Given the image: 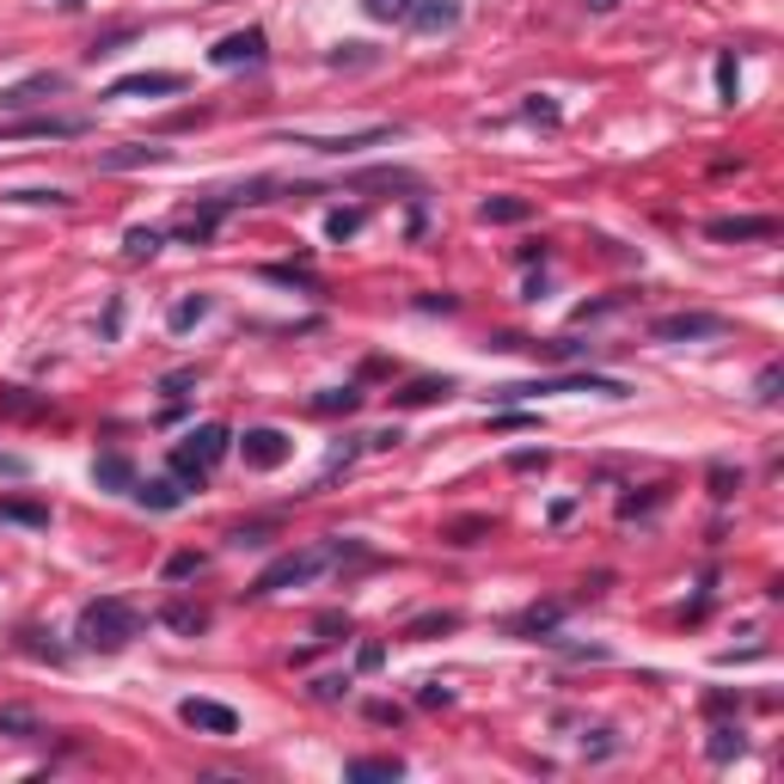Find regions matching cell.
Segmentation results:
<instances>
[{
	"instance_id": "1",
	"label": "cell",
	"mask_w": 784,
	"mask_h": 784,
	"mask_svg": "<svg viewBox=\"0 0 784 784\" xmlns=\"http://www.w3.org/2000/svg\"><path fill=\"white\" fill-rule=\"evenodd\" d=\"M142 638V613L129 607V600H117V595H105V600H93V607H81V644L86 650H123V644H135Z\"/></svg>"
},
{
	"instance_id": "2",
	"label": "cell",
	"mask_w": 784,
	"mask_h": 784,
	"mask_svg": "<svg viewBox=\"0 0 784 784\" xmlns=\"http://www.w3.org/2000/svg\"><path fill=\"white\" fill-rule=\"evenodd\" d=\"M325 564H337L332 545H301V552H282V558H270L264 571H258V583L245 588V595H252V600H270V595H282V588H306L313 576L325 571Z\"/></svg>"
},
{
	"instance_id": "3",
	"label": "cell",
	"mask_w": 784,
	"mask_h": 784,
	"mask_svg": "<svg viewBox=\"0 0 784 784\" xmlns=\"http://www.w3.org/2000/svg\"><path fill=\"white\" fill-rule=\"evenodd\" d=\"M227 441H233V436H227V424L190 429V436L173 448V479H178V484H202V479L215 472V460L227 453Z\"/></svg>"
},
{
	"instance_id": "4",
	"label": "cell",
	"mask_w": 784,
	"mask_h": 784,
	"mask_svg": "<svg viewBox=\"0 0 784 784\" xmlns=\"http://www.w3.org/2000/svg\"><path fill=\"white\" fill-rule=\"evenodd\" d=\"M730 332V320L723 313H699V306H687V313H668V320L650 325L656 344H699V337H723Z\"/></svg>"
},
{
	"instance_id": "5",
	"label": "cell",
	"mask_w": 784,
	"mask_h": 784,
	"mask_svg": "<svg viewBox=\"0 0 784 784\" xmlns=\"http://www.w3.org/2000/svg\"><path fill=\"white\" fill-rule=\"evenodd\" d=\"M393 123H368V129H349V135H289L294 147H313V154H356V147H380L393 142Z\"/></svg>"
},
{
	"instance_id": "6",
	"label": "cell",
	"mask_w": 784,
	"mask_h": 784,
	"mask_svg": "<svg viewBox=\"0 0 784 784\" xmlns=\"http://www.w3.org/2000/svg\"><path fill=\"white\" fill-rule=\"evenodd\" d=\"M704 240H718V245L778 240V221H772V215H718V221H704Z\"/></svg>"
},
{
	"instance_id": "7",
	"label": "cell",
	"mask_w": 784,
	"mask_h": 784,
	"mask_svg": "<svg viewBox=\"0 0 784 784\" xmlns=\"http://www.w3.org/2000/svg\"><path fill=\"white\" fill-rule=\"evenodd\" d=\"M264 55H270V38L252 25V31H233V38H221V43H215V50H209V62H215V67H258Z\"/></svg>"
},
{
	"instance_id": "8",
	"label": "cell",
	"mask_w": 784,
	"mask_h": 784,
	"mask_svg": "<svg viewBox=\"0 0 784 784\" xmlns=\"http://www.w3.org/2000/svg\"><path fill=\"white\" fill-rule=\"evenodd\" d=\"M240 453H245V466H252V472H276V466L294 453V441L282 436V429H245Z\"/></svg>"
},
{
	"instance_id": "9",
	"label": "cell",
	"mask_w": 784,
	"mask_h": 784,
	"mask_svg": "<svg viewBox=\"0 0 784 784\" xmlns=\"http://www.w3.org/2000/svg\"><path fill=\"white\" fill-rule=\"evenodd\" d=\"M67 142V135H86V117H25V123H0V142Z\"/></svg>"
},
{
	"instance_id": "10",
	"label": "cell",
	"mask_w": 784,
	"mask_h": 784,
	"mask_svg": "<svg viewBox=\"0 0 784 784\" xmlns=\"http://www.w3.org/2000/svg\"><path fill=\"white\" fill-rule=\"evenodd\" d=\"M178 718H185L190 730H202V735H233L240 730V711L221 704V699H185L178 704Z\"/></svg>"
},
{
	"instance_id": "11",
	"label": "cell",
	"mask_w": 784,
	"mask_h": 784,
	"mask_svg": "<svg viewBox=\"0 0 784 784\" xmlns=\"http://www.w3.org/2000/svg\"><path fill=\"white\" fill-rule=\"evenodd\" d=\"M67 93V74H55V67H43V74H25L19 86H7L0 93V111H25V105H43V98Z\"/></svg>"
},
{
	"instance_id": "12",
	"label": "cell",
	"mask_w": 784,
	"mask_h": 784,
	"mask_svg": "<svg viewBox=\"0 0 784 784\" xmlns=\"http://www.w3.org/2000/svg\"><path fill=\"white\" fill-rule=\"evenodd\" d=\"M129 496L142 509H160V515H173V509H185V484L178 479H135Z\"/></svg>"
},
{
	"instance_id": "13",
	"label": "cell",
	"mask_w": 784,
	"mask_h": 784,
	"mask_svg": "<svg viewBox=\"0 0 784 784\" xmlns=\"http://www.w3.org/2000/svg\"><path fill=\"white\" fill-rule=\"evenodd\" d=\"M405 25L411 31H453L460 25V0H417Z\"/></svg>"
},
{
	"instance_id": "14",
	"label": "cell",
	"mask_w": 784,
	"mask_h": 784,
	"mask_svg": "<svg viewBox=\"0 0 784 784\" xmlns=\"http://www.w3.org/2000/svg\"><path fill=\"white\" fill-rule=\"evenodd\" d=\"M221 215H227V202L215 197V202H202V209H190L185 221H178V240H190V245H209L215 240V227H221Z\"/></svg>"
},
{
	"instance_id": "15",
	"label": "cell",
	"mask_w": 784,
	"mask_h": 784,
	"mask_svg": "<svg viewBox=\"0 0 784 784\" xmlns=\"http://www.w3.org/2000/svg\"><path fill=\"white\" fill-rule=\"evenodd\" d=\"M142 93H185V81L178 74H123L111 86V98H142Z\"/></svg>"
},
{
	"instance_id": "16",
	"label": "cell",
	"mask_w": 784,
	"mask_h": 784,
	"mask_svg": "<svg viewBox=\"0 0 784 784\" xmlns=\"http://www.w3.org/2000/svg\"><path fill=\"white\" fill-rule=\"evenodd\" d=\"M160 625H173L178 638H197V631H209V613H202L197 600H166V607H160Z\"/></svg>"
},
{
	"instance_id": "17",
	"label": "cell",
	"mask_w": 784,
	"mask_h": 784,
	"mask_svg": "<svg viewBox=\"0 0 784 784\" xmlns=\"http://www.w3.org/2000/svg\"><path fill=\"white\" fill-rule=\"evenodd\" d=\"M527 215H533L527 197H484L479 202V221L484 227H515V221H527Z\"/></svg>"
},
{
	"instance_id": "18",
	"label": "cell",
	"mask_w": 784,
	"mask_h": 784,
	"mask_svg": "<svg viewBox=\"0 0 784 784\" xmlns=\"http://www.w3.org/2000/svg\"><path fill=\"white\" fill-rule=\"evenodd\" d=\"M166 147H117V154H98V173H129V166H160Z\"/></svg>"
},
{
	"instance_id": "19",
	"label": "cell",
	"mask_w": 784,
	"mask_h": 784,
	"mask_svg": "<svg viewBox=\"0 0 784 784\" xmlns=\"http://www.w3.org/2000/svg\"><path fill=\"white\" fill-rule=\"evenodd\" d=\"M0 735H13V742H38L43 723L31 718L25 704H0Z\"/></svg>"
},
{
	"instance_id": "20",
	"label": "cell",
	"mask_w": 784,
	"mask_h": 784,
	"mask_svg": "<svg viewBox=\"0 0 784 784\" xmlns=\"http://www.w3.org/2000/svg\"><path fill=\"white\" fill-rule=\"evenodd\" d=\"M93 479L105 484V491H129L135 484V466L123 460V453H98V466H93Z\"/></svg>"
},
{
	"instance_id": "21",
	"label": "cell",
	"mask_w": 784,
	"mask_h": 784,
	"mask_svg": "<svg viewBox=\"0 0 784 784\" xmlns=\"http://www.w3.org/2000/svg\"><path fill=\"white\" fill-rule=\"evenodd\" d=\"M209 320V294H185V301H173V313H166V325L173 332H190V325Z\"/></svg>"
},
{
	"instance_id": "22",
	"label": "cell",
	"mask_w": 784,
	"mask_h": 784,
	"mask_svg": "<svg viewBox=\"0 0 784 784\" xmlns=\"http://www.w3.org/2000/svg\"><path fill=\"white\" fill-rule=\"evenodd\" d=\"M349 778H405V760H393V754L349 760Z\"/></svg>"
},
{
	"instance_id": "23",
	"label": "cell",
	"mask_w": 784,
	"mask_h": 784,
	"mask_svg": "<svg viewBox=\"0 0 784 784\" xmlns=\"http://www.w3.org/2000/svg\"><path fill=\"white\" fill-rule=\"evenodd\" d=\"M453 393V380H411L399 393V405H436V399H448Z\"/></svg>"
},
{
	"instance_id": "24",
	"label": "cell",
	"mask_w": 784,
	"mask_h": 784,
	"mask_svg": "<svg viewBox=\"0 0 784 784\" xmlns=\"http://www.w3.org/2000/svg\"><path fill=\"white\" fill-rule=\"evenodd\" d=\"M460 625V613H424V619L405 625V638H441V631H453Z\"/></svg>"
},
{
	"instance_id": "25",
	"label": "cell",
	"mask_w": 784,
	"mask_h": 784,
	"mask_svg": "<svg viewBox=\"0 0 784 784\" xmlns=\"http://www.w3.org/2000/svg\"><path fill=\"white\" fill-rule=\"evenodd\" d=\"M356 405H362V393H356V386H337V393H320V399H313V411H325V417H337V411H356Z\"/></svg>"
},
{
	"instance_id": "26",
	"label": "cell",
	"mask_w": 784,
	"mask_h": 784,
	"mask_svg": "<svg viewBox=\"0 0 784 784\" xmlns=\"http://www.w3.org/2000/svg\"><path fill=\"white\" fill-rule=\"evenodd\" d=\"M123 252H129V258H154V252H160V227H129Z\"/></svg>"
},
{
	"instance_id": "27",
	"label": "cell",
	"mask_w": 784,
	"mask_h": 784,
	"mask_svg": "<svg viewBox=\"0 0 784 784\" xmlns=\"http://www.w3.org/2000/svg\"><path fill=\"white\" fill-rule=\"evenodd\" d=\"M479 540H491V521H479V515L448 527V545H479Z\"/></svg>"
},
{
	"instance_id": "28",
	"label": "cell",
	"mask_w": 784,
	"mask_h": 784,
	"mask_svg": "<svg viewBox=\"0 0 784 784\" xmlns=\"http://www.w3.org/2000/svg\"><path fill=\"white\" fill-rule=\"evenodd\" d=\"M735 93H742V74H735V55H718V98H723V105H735Z\"/></svg>"
},
{
	"instance_id": "29",
	"label": "cell",
	"mask_w": 784,
	"mask_h": 784,
	"mask_svg": "<svg viewBox=\"0 0 784 784\" xmlns=\"http://www.w3.org/2000/svg\"><path fill=\"white\" fill-rule=\"evenodd\" d=\"M368 7V19H411L417 0H362Z\"/></svg>"
},
{
	"instance_id": "30",
	"label": "cell",
	"mask_w": 784,
	"mask_h": 784,
	"mask_svg": "<svg viewBox=\"0 0 784 784\" xmlns=\"http://www.w3.org/2000/svg\"><path fill=\"white\" fill-rule=\"evenodd\" d=\"M778 386H784V374H778V362H772V368H760L754 399H760V405H778Z\"/></svg>"
},
{
	"instance_id": "31",
	"label": "cell",
	"mask_w": 784,
	"mask_h": 784,
	"mask_svg": "<svg viewBox=\"0 0 784 784\" xmlns=\"http://www.w3.org/2000/svg\"><path fill=\"white\" fill-rule=\"evenodd\" d=\"M0 411H13V417H38V411H43V399H25V393L13 386V393H0Z\"/></svg>"
},
{
	"instance_id": "32",
	"label": "cell",
	"mask_w": 784,
	"mask_h": 784,
	"mask_svg": "<svg viewBox=\"0 0 784 784\" xmlns=\"http://www.w3.org/2000/svg\"><path fill=\"white\" fill-rule=\"evenodd\" d=\"M7 202H50V209H67V190H7Z\"/></svg>"
},
{
	"instance_id": "33",
	"label": "cell",
	"mask_w": 784,
	"mask_h": 784,
	"mask_svg": "<svg viewBox=\"0 0 784 784\" xmlns=\"http://www.w3.org/2000/svg\"><path fill=\"white\" fill-rule=\"evenodd\" d=\"M197 571H202L197 552H173V558H166V576H173V583H185V576H197Z\"/></svg>"
},
{
	"instance_id": "34",
	"label": "cell",
	"mask_w": 784,
	"mask_h": 784,
	"mask_svg": "<svg viewBox=\"0 0 784 784\" xmlns=\"http://www.w3.org/2000/svg\"><path fill=\"white\" fill-rule=\"evenodd\" d=\"M742 491V479H735L730 466H711V496H735Z\"/></svg>"
},
{
	"instance_id": "35",
	"label": "cell",
	"mask_w": 784,
	"mask_h": 784,
	"mask_svg": "<svg viewBox=\"0 0 784 784\" xmlns=\"http://www.w3.org/2000/svg\"><path fill=\"white\" fill-rule=\"evenodd\" d=\"M558 625V607H533L527 619H521V631H552Z\"/></svg>"
},
{
	"instance_id": "36",
	"label": "cell",
	"mask_w": 784,
	"mask_h": 784,
	"mask_svg": "<svg viewBox=\"0 0 784 784\" xmlns=\"http://www.w3.org/2000/svg\"><path fill=\"white\" fill-rule=\"evenodd\" d=\"M368 723H405V711H399L393 699H374V704H368Z\"/></svg>"
},
{
	"instance_id": "37",
	"label": "cell",
	"mask_w": 784,
	"mask_h": 784,
	"mask_svg": "<svg viewBox=\"0 0 784 784\" xmlns=\"http://www.w3.org/2000/svg\"><path fill=\"white\" fill-rule=\"evenodd\" d=\"M417 704H429V711H436V704H453V692L441 687V680H424V692H417Z\"/></svg>"
},
{
	"instance_id": "38",
	"label": "cell",
	"mask_w": 784,
	"mask_h": 784,
	"mask_svg": "<svg viewBox=\"0 0 784 784\" xmlns=\"http://www.w3.org/2000/svg\"><path fill=\"white\" fill-rule=\"evenodd\" d=\"M730 754H742V735H735V730H718V742H711V760H730Z\"/></svg>"
},
{
	"instance_id": "39",
	"label": "cell",
	"mask_w": 784,
	"mask_h": 784,
	"mask_svg": "<svg viewBox=\"0 0 784 784\" xmlns=\"http://www.w3.org/2000/svg\"><path fill=\"white\" fill-rule=\"evenodd\" d=\"M270 540V521H252V527H233V545H264Z\"/></svg>"
},
{
	"instance_id": "40",
	"label": "cell",
	"mask_w": 784,
	"mask_h": 784,
	"mask_svg": "<svg viewBox=\"0 0 784 784\" xmlns=\"http://www.w3.org/2000/svg\"><path fill=\"white\" fill-rule=\"evenodd\" d=\"M356 227H362V215L337 209V215H332V240H349V233H356Z\"/></svg>"
},
{
	"instance_id": "41",
	"label": "cell",
	"mask_w": 784,
	"mask_h": 784,
	"mask_svg": "<svg viewBox=\"0 0 784 784\" xmlns=\"http://www.w3.org/2000/svg\"><path fill=\"white\" fill-rule=\"evenodd\" d=\"M135 38V25H117V31H105V38L93 43V55H105V50H117V43H129Z\"/></svg>"
},
{
	"instance_id": "42",
	"label": "cell",
	"mask_w": 784,
	"mask_h": 784,
	"mask_svg": "<svg viewBox=\"0 0 784 784\" xmlns=\"http://www.w3.org/2000/svg\"><path fill=\"white\" fill-rule=\"evenodd\" d=\"M527 117L533 123H558V105H552V98H527Z\"/></svg>"
},
{
	"instance_id": "43",
	"label": "cell",
	"mask_w": 784,
	"mask_h": 784,
	"mask_svg": "<svg viewBox=\"0 0 784 784\" xmlns=\"http://www.w3.org/2000/svg\"><path fill=\"white\" fill-rule=\"evenodd\" d=\"M313 692H320V699H344V692H349V680L325 675V680H313Z\"/></svg>"
},
{
	"instance_id": "44",
	"label": "cell",
	"mask_w": 784,
	"mask_h": 784,
	"mask_svg": "<svg viewBox=\"0 0 784 784\" xmlns=\"http://www.w3.org/2000/svg\"><path fill=\"white\" fill-rule=\"evenodd\" d=\"M386 662V644H362L356 650V668H380Z\"/></svg>"
},
{
	"instance_id": "45",
	"label": "cell",
	"mask_w": 784,
	"mask_h": 784,
	"mask_svg": "<svg viewBox=\"0 0 784 784\" xmlns=\"http://www.w3.org/2000/svg\"><path fill=\"white\" fill-rule=\"evenodd\" d=\"M320 631H325V644H337V638H344V631H349V619H337V613H325V619H320Z\"/></svg>"
},
{
	"instance_id": "46",
	"label": "cell",
	"mask_w": 784,
	"mask_h": 784,
	"mask_svg": "<svg viewBox=\"0 0 784 784\" xmlns=\"http://www.w3.org/2000/svg\"><path fill=\"white\" fill-rule=\"evenodd\" d=\"M0 472H13V479H19V472H25V460H13V453H0Z\"/></svg>"
},
{
	"instance_id": "47",
	"label": "cell",
	"mask_w": 784,
	"mask_h": 784,
	"mask_svg": "<svg viewBox=\"0 0 784 784\" xmlns=\"http://www.w3.org/2000/svg\"><path fill=\"white\" fill-rule=\"evenodd\" d=\"M588 13H613V7H619V0H583Z\"/></svg>"
},
{
	"instance_id": "48",
	"label": "cell",
	"mask_w": 784,
	"mask_h": 784,
	"mask_svg": "<svg viewBox=\"0 0 784 784\" xmlns=\"http://www.w3.org/2000/svg\"><path fill=\"white\" fill-rule=\"evenodd\" d=\"M62 7H81V0H62Z\"/></svg>"
}]
</instances>
